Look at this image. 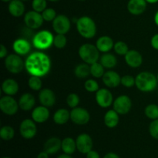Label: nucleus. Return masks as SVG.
Masks as SVG:
<instances>
[{"label":"nucleus","instance_id":"f257e3e1","mask_svg":"<svg viewBox=\"0 0 158 158\" xmlns=\"http://www.w3.org/2000/svg\"><path fill=\"white\" fill-rule=\"evenodd\" d=\"M25 68L31 76L44 77L50 71V58L44 52H32L26 58Z\"/></svg>","mask_w":158,"mask_h":158},{"label":"nucleus","instance_id":"f03ea898","mask_svg":"<svg viewBox=\"0 0 158 158\" xmlns=\"http://www.w3.org/2000/svg\"><path fill=\"white\" fill-rule=\"evenodd\" d=\"M136 86L142 92H151L157 88L158 80L157 77L151 72L140 73L136 77Z\"/></svg>","mask_w":158,"mask_h":158},{"label":"nucleus","instance_id":"7ed1b4c3","mask_svg":"<svg viewBox=\"0 0 158 158\" xmlns=\"http://www.w3.org/2000/svg\"><path fill=\"white\" fill-rule=\"evenodd\" d=\"M77 29L79 34L85 39H92L97 34V26L90 17L82 16L77 21Z\"/></svg>","mask_w":158,"mask_h":158},{"label":"nucleus","instance_id":"20e7f679","mask_svg":"<svg viewBox=\"0 0 158 158\" xmlns=\"http://www.w3.org/2000/svg\"><path fill=\"white\" fill-rule=\"evenodd\" d=\"M79 56L84 63L91 65L97 63L100 58V51L97 47L90 43L82 45L79 49Z\"/></svg>","mask_w":158,"mask_h":158},{"label":"nucleus","instance_id":"39448f33","mask_svg":"<svg viewBox=\"0 0 158 158\" xmlns=\"http://www.w3.org/2000/svg\"><path fill=\"white\" fill-rule=\"evenodd\" d=\"M54 36L49 31L42 30L37 32L32 39V44L36 49L43 50L49 49L53 44Z\"/></svg>","mask_w":158,"mask_h":158},{"label":"nucleus","instance_id":"423d86ee","mask_svg":"<svg viewBox=\"0 0 158 158\" xmlns=\"http://www.w3.org/2000/svg\"><path fill=\"white\" fill-rule=\"evenodd\" d=\"M5 66L9 73L17 74L21 73L25 67V63L18 54H10L6 57Z\"/></svg>","mask_w":158,"mask_h":158},{"label":"nucleus","instance_id":"0eeeda50","mask_svg":"<svg viewBox=\"0 0 158 158\" xmlns=\"http://www.w3.org/2000/svg\"><path fill=\"white\" fill-rule=\"evenodd\" d=\"M19 107V103L12 96L6 95L0 99V110L6 115H14L17 113Z\"/></svg>","mask_w":158,"mask_h":158},{"label":"nucleus","instance_id":"6e6552de","mask_svg":"<svg viewBox=\"0 0 158 158\" xmlns=\"http://www.w3.org/2000/svg\"><path fill=\"white\" fill-rule=\"evenodd\" d=\"M43 19L42 14L35 11H29L25 14L24 23L29 29H36L41 27L43 25Z\"/></svg>","mask_w":158,"mask_h":158},{"label":"nucleus","instance_id":"1a4fd4ad","mask_svg":"<svg viewBox=\"0 0 158 158\" xmlns=\"http://www.w3.org/2000/svg\"><path fill=\"white\" fill-rule=\"evenodd\" d=\"M70 28V20L65 15H58L52 21V29L57 34L66 35Z\"/></svg>","mask_w":158,"mask_h":158},{"label":"nucleus","instance_id":"9d476101","mask_svg":"<svg viewBox=\"0 0 158 158\" xmlns=\"http://www.w3.org/2000/svg\"><path fill=\"white\" fill-rule=\"evenodd\" d=\"M19 132L24 139L29 140V139L33 138L37 134L35 122L30 119H26L23 120L19 127Z\"/></svg>","mask_w":158,"mask_h":158},{"label":"nucleus","instance_id":"9b49d317","mask_svg":"<svg viewBox=\"0 0 158 158\" xmlns=\"http://www.w3.org/2000/svg\"><path fill=\"white\" fill-rule=\"evenodd\" d=\"M114 110L119 114L124 115L130 112L132 106V102L131 98L127 95H121L117 97L113 103Z\"/></svg>","mask_w":158,"mask_h":158},{"label":"nucleus","instance_id":"f8f14e48","mask_svg":"<svg viewBox=\"0 0 158 158\" xmlns=\"http://www.w3.org/2000/svg\"><path fill=\"white\" fill-rule=\"evenodd\" d=\"M77 151L83 154H86L93 150L94 142L93 139L89 134H81L76 139Z\"/></svg>","mask_w":158,"mask_h":158},{"label":"nucleus","instance_id":"ddd939ff","mask_svg":"<svg viewBox=\"0 0 158 158\" xmlns=\"http://www.w3.org/2000/svg\"><path fill=\"white\" fill-rule=\"evenodd\" d=\"M90 115L86 109L83 107H75L70 112V120L75 124L85 125L89 121Z\"/></svg>","mask_w":158,"mask_h":158},{"label":"nucleus","instance_id":"4468645a","mask_svg":"<svg viewBox=\"0 0 158 158\" xmlns=\"http://www.w3.org/2000/svg\"><path fill=\"white\" fill-rule=\"evenodd\" d=\"M96 101L102 108H107L112 105L113 94L110 91L105 88L99 89L96 92Z\"/></svg>","mask_w":158,"mask_h":158},{"label":"nucleus","instance_id":"2eb2a0df","mask_svg":"<svg viewBox=\"0 0 158 158\" xmlns=\"http://www.w3.org/2000/svg\"><path fill=\"white\" fill-rule=\"evenodd\" d=\"M39 100L43 106L50 107L55 104L56 95L52 89L45 88L40 90L39 94Z\"/></svg>","mask_w":158,"mask_h":158},{"label":"nucleus","instance_id":"dca6fc26","mask_svg":"<svg viewBox=\"0 0 158 158\" xmlns=\"http://www.w3.org/2000/svg\"><path fill=\"white\" fill-rule=\"evenodd\" d=\"M125 61L127 64L132 68L140 67L143 63V57L142 55L137 50H129L127 53L124 56Z\"/></svg>","mask_w":158,"mask_h":158},{"label":"nucleus","instance_id":"f3484780","mask_svg":"<svg viewBox=\"0 0 158 158\" xmlns=\"http://www.w3.org/2000/svg\"><path fill=\"white\" fill-rule=\"evenodd\" d=\"M148 2L146 0H129L127 3V10L134 15H141L147 9Z\"/></svg>","mask_w":158,"mask_h":158},{"label":"nucleus","instance_id":"a211bd4d","mask_svg":"<svg viewBox=\"0 0 158 158\" xmlns=\"http://www.w3.org/2000/svg\"><path fill=\"white\" fill-rule=\"evenodd\" d=\"M102 80L103 83L110 88H115L121 83V77L117 72L112 70L105 72Z\"/></svg>","mask_w":158,"mask_h":158},{"label":"nucleus","instance_id":"6ab92c4d","mask_svg":"<svg viewBox=\"0 0 158 158\" xmlns=\"http://www.w3.org/2000/svg\"><path fill=\"white\" fill-rule=\"evenodd\" d=\"M49 117V110L45 106H39L35 107L32 112V119L37 123H43L46 122Z\"/></svg>","mask_w":158,"mask_h":158},{"label":"nucleus","instance_id":"aec40b11","mask_svg":"<svg viewBox=\"0 0 158 158\" xmlns=\"http://www.w3.org/2000/svg\"><path fill=\"white\" fill-rule=\"evenodd\" d=\"M62 149V140L58 137H50L44 143V151L49 155L58 153Z\"/></svg>","mask_w":158,"mask_h":158},{"label":"nucleus","instance_id":"412c9836","mask_svg":"<svg viewBox=\"0 0 158 158\" xmlns=\"http://www.w3.org/2000/svg\"><path fill=\"white\" fill-rule=\"evenodd\" d=\"M12 48L16 54L19 56H25L30 52L31 44L26 40L18 39L13 43Z\"/></svg>","mask_w":158,"mask_h":158},{"label":"nucleus","instance_id":"4be33fe9","mask_svg":"<svg viewBox=\"0 0 158 158\" xmlns=\"http://www.w3.org/2000/svg\"><path fill=\"white\" fill-rule=\"evenodd\" d=\"M8 9L12 16L20 17L25 13L26 7L22 0H12L9 3Z\"/></svg>","mask_w":158,"mask_h":158},{"label":"nucleus","instance_id":"5701e85b","mask_svg":"<svg viewBox=\"0 0 158 158\" xmlns=\"http://www.w3.org/2000/svg\"><path fill=\"white\" fill-rule=\"evenodd\" d=\"M35 103V99L32 94L26 93L20 97L19 100V106L21 110L24 111H29L33 108Z\"/></svg>","mask_w":158,"mask_h":158},{"label":"nucleus","instance_id":"b1692460","mask_svg":"<svg viewBox=\"0 0 158 158\" xmlns=\"http://www.w3.org/2000/svg\"><path fill=\"white\" fill-rule=\"evenodd\" d=\"M96 46L100 52L106 53L114 48V40L108 35H103L97 40V43H96Z\"/></svg>","mask_w":158,"mask_h":158},{"label":"nucleus","instance_id":"393cba45","mask_svg":"<svg viewBox=\"0 0 158 158\" xmlns=\"http://www.w3.org/2000/svg\"><path fill=\"white\" fill-rule=\"evenodd\" d=\"M2 90L6 95L13 96L19 91V84L13 79H6L2 84Z\"/></svg>","mask_w":158,"mask_h":158},{"label":"nucleus","instance_id":"a878e982","mask_svg":"<svg viewBox=\"0 0 158 158\" xmlns=\"http://www.w3.org/2000/svg\"><path fill=\"white\" fill-rule=\"evenodd\" d=\"M119 114L114 110H110L105 114L104 123L107 127L114 128L119 123Z\"/></svg>","mask_w":158,"mask_h":158},{"label":"nucleus","instance_id":"bb28decb","mask_svg":"<svg viewBox=\"0 0 158 158\" xmlns=\"http://www.w3.org/2000/svg\"><path fill=\"white\" fill-rule=\"evenodd\" d=\"M70 119V113L66 109H59L53 115V121L58 125H63Z\"/></svg>","mask_w":158,"mask_h":158},{"label":"nucleus","instance_id":"cd10ccee","mask_svg":"<svg viewBox=\"0 0 158 158\" xmlns=\"http://www.w3.org/2000/svg\"><path fill=\"white\" fill-rule=\"evenodd\" d=\"M77 150V143L73 138L66 137L62 140V151L64 154L72 155Z\"/></svg>","mask_w":158,"mask_h":158},{"label":"nucleus","instance_id":"c85d7f7f","mask_svg":"<svg viewBox=\"0 0 158 158\" xmlns=\"http://www.w3.org/2000/svg\"><path fill=\"white\" fill-rule=\"evenodd\" d=\"M100 63L106 69H112L117 66V60L114 54L106 52L100 57Z\"/></svg>","mask_w":158,"mask_h":158},{"label":"nucleus","instance_id":"c756f323","mask_svg":"<svg viewBox=\"0 0 158 158\" xmlns=\"http://www.w3.org/2000/svg\"><path fill=\"white\" fill-rule=\"evenodd\" d=\"M74 73L79 79H85L90 74V66L87 63H80L75 67Z\"/></svg>","mask_w":158,"mask_h":158},{"label":"nucleus","instance_id":"7c9ffc66","mask_svg":"<svg viewBox=\"0 0 158 158\" xmlns=\"http://www.w3.org/2000/svg\"><path fill=\"white\" fill-rule=\"evenodd\" d=\"M104 69L100 63H94L90 65V74L95 78H101L105 73Z\"/></svg>","mask_w":158,"mask_h":158},{"label":"nucleus","instance_id":"2f4dec72","mask_svg":"<svg viewBox=\"0 0 158 158\" xmlns=\"http://www.w3.org/2000/svg\"><path fill=\"white\" fill-rule=\"evenodd\" d=\"M14 136H15V131L12 127L4 126L0 130V137L3 140L9 141L13 138Z\"/></svg>","mask_w":158,"mask_h":158},{"label":"nucleus","instance_id":"473e14b6","mask_svg":"<svg viewBox=\"0 0 158 158\" xmlns=\"http://www.w3.org/2000/svg\"><path fill=\"white\" fill-rule=\"evenodd\" d=\"M144 114L148 118L151 120H157L158 119V106L156 104H149L145 107Z\"/></svg>","mask_w":158,"mask_h":158},{"label":"nucleus","instance_id":"72a5a7b5","mask_svg":"<svg viewBox=\"0 0 158 158\" xmlns=\"http://www.w3.org/2000/svg\"><path fill=\"white\" fill-rule=\"evenodd\" d=\"M28 86L31 89L34 91L41 90L42 86H43V82L40 77L36 76H32L28 80Z\"/></svg>","mask_w":158,"mask_h":158},{"label":"nucleus","instance_id":"f704fd0d","mask_svg":"<svg viewBox=\"0 0 158 158\" xmlns=\"http://www.w3.org/2000/svg\"><path fill=\"white\" fill-rule=\"evenodd\" d=\"M114 51L119 56H125L129 51V48L126 43L123 41H118L114 44Z\"/></svg>","mask_w":158,"mask_h":158},{"label":"nucleus","instance_id":"c9c22d12","mask_svg":"<svg viewBox=\"0 0 158 158\" xmlns=\"http://www.w3.org/2000/svg\"><path fill=\"white\" fill-rule=\"evenodd\" d=\"M67 43V39L64 34H56V36H54L53 44L57 49H63L66 46Z\"/></svg>","mask_w":158,"mask_h":158},{"label":"nucleus","instance_id":"e433bc0d","mask_svg":"<svg viewBox=\"0 0 158 158\" xmlns=\"http://www.w3.org/2000/svg\"><path fill=\"white\" fill-rule=\"evenodd\" d=\"M47 6V0H32V10L42 13Z\"/></svg>","mask_w":158,"mask_h":158},{"label":"nucleus","instance_id":"4c0bfd02","mask_svg":"<svg viewBox=\"0 0 158 158\" xmlns=\"http://www.w3.org/2000/svg\"><path fill=\"white\" fill-rule=\"evenodd\" d=\"M41 14L44 21L46 22H52L57 16L56 10L52 8H46Z\"/></svg>","mask_w":158,"mask_h":158},{"label":"nucleus","instance_id":"58836bf2","mask_svg":"<svg viewBox=\"0 0 158 158\" xmlns=\"http://www.w3.org/2000/svg\"><path fill=\"white\" fill-rule=\"evenodd\" d=\"M66 103L70 108L77 107L80 103V97L77 94H70L66 97Z\"/></svg>","mask_w":158,"mask_h":158},{"label":"nucleus","instance_id":"ea45409f","mask_svg":"<svg viewBox=\"0 0 158 158\" xmlns=\"http://www.w3.org/2000/svg\"><path fill=\"white\" fill-rule=\"evenodd\" d=\"M84 88L86 91L89 93L97 92L99 89V84L96 80L89 79L87 80L84 83Z\"/></svg>","mask_w":158,"mask_h":158},{"label":"nucleus","instance_id":"a19ab883","mask_svg":"<svg viewBox=\"0 0 158 158\" xmlns=\"http://www.w3.org/2000/svg\"><path fill=\"white\" fill-rule=\"evenodd\" d=\"M121 84L125 87H133L136 84V79L131 75H125L121 77Z\"/></svg>","mask_w":158,"mask_h":158},{"label":"nucleus","instance_id":"79ce46f5","mask_svg":"<svg viewBox=\"0 0 158 158\" xmlns=\"http://www.w3.org/2000/svg\"><path fill=\"white\" fill-rule=\"evenodd\" d=\"M149 133L151 137L158 140V119L153 120L149 126Z\"/></svg>","mask_w":158,"mask_h":158},{"label":"nucleus","instance_id":"37998d69","mask_svg":"<svg viewBox=\"0 0 158 158\" xmlns=\"http://www.w3.org/2000/svg\"><path fill=\"white\" fill-rule=\"evenodd\" d=\"M151 46H152L154 49L158 50V33L155 34V35L151 38Z\"/></svg>","mask_w":158,"mask_h":158},{"label":"nucleus","instance_id":"c03bdc74","mask_svg":"<svg viewBox=\"0 0 158 158\" xmlns=\"http://www.w3.org/2000/svg\"><path fill=\"white\" fill-rule=\"evenodd\" d=\"M86 155V158H100L99 153L97 152V151H94V150H92V151H90L89 152H88Z\"/></svg>","mask_w":158,"mask_h":158},{"label":"nucleus","instance_id":"a18cd8bd","mask_svg":"<svg viewBox=\"0 0 158 158\" xmlns=\"http://www.w3.org/2000/svg\"><path fill=\"white\" fill-rule=\"evenodd\" d=\"M7 49H6V46L4 45H1L0 46V58L3 59L5 57L7 56Z\"/></svg>","mask_w":158,"mask_h":158},{"label":"nucleus","instance_id":"49530a36","mask_svg":"<svg viewBox=\"0 0 158 158\" xmlns=\"http://www.w3.org/2000/svg\"><path fill=\"white\" fill-rule=\"evenodd\" d=\"M103 158H120L119 155H117V154L114 152H110L107 153L106 154H105V156Z\"/></svg>","mask_w":158,"mask_h":158},{"label":"nucleus","instance_id":"de8ad7c7","mask_svg":"<svg viewBox=\"0 0 158 158\" xmlns=\"http://www.w3.org/2000/svg\"><path fill=\"white\" fill-rule=\"evenodd\" d=\"M49 154L46 151H43L37 155V158H49Z\"/></svg>","mask_w":158,"mask_h":158},{"label":"nucleus","instance_id":"09e8293b","mask_svg":"<svg viewBox=\"0 0 158 158\" xmlns=\"http://www.w3.org/2000/svg\"><path fill=\"white\" fill-rule=\"evenodd\" d=\"M56 158H73V157H71V155H69V154H60V155H59Z\"/></svg>","mask_w":158,"mask_h":158},{"label":"nucleus","instance_id":"8fccbe9b","mask_svg":"<svg viewBox=\"0 0 158 158\" xmlns=\"http://www.w3.org/2000/svg\"><path fill=\"white\" fill-rule=\"evenodd\" d=\"M154 23H155V24L158 26V11L157 12H156L155 15H154Z\"/></svg>","mask_w":158,"mask_h":158},{"label":"nucleus","instance_id":"3c124183","mask_svg":"<svg viewBox=\"0 0 158 158\" xmlns=\"http://www.w3.org/2000/svg\"><path fill=\"white\" fill-rule=\"evenodd\" d=\"M146 2L149 4H155L158 2V0H146Z\"/></svg>","mask_w":158,"mask_h":158},{"label":"nucleus","instance_id":"603ef678","mask_svg":"<svg viewBox=\"0 0 158 158\" xmlns=\"http://www.w3.org/2000/svg\"><path fill=\"white\" fill-rule=\"evenodd\" d=\"M2 2H10L12 0H1Z\"/></svg>","mask_w":158,"mask_h":158},{"label":"nucleus","instance_id":"864d4df0","mask_svg":"<svg viewBox=\"0 0 158 158\" xmlns=\"http://www.w3.org/2000/svg\"><path fill=\"white\" fill-rule=\"evenodd\" d=\"M47 1L52 2H58V1H60V0H47Z\"/></svg>","mask_w":158,"mask_h":158},{"label":"nucleus","instance_id":"5fc2aeb1","mask_svg":"<svg viewBox=\"0 0 158 158\" xmlns=\"http://www.w3.org/2000/svg\"><path fill=\"white\" fill-rule=\"evenodd\" d=\"M2 158H11V157H2Z\"/></svg>","mask_w":158,"mask_h":158},{"label":"nucleus","instance_id":"6e6d98bb","mask_svg":"<svg viewBox=\"0 0 158 158\" xmlns=\"http://www.w3.org/2000/svg\"><path fill=\"white\" fill-rule=\"evenodd\" d=\"M22 1H23V2H24V1H29V0H22Z\"/></svg>","mask_w":158,"mask_h":158},{"label":"nucleus","instance_id":"4d7b16f0","mask_svg":"<svg viewBox=\"0 0 158 158\" xmlns=\"http://www.w3.org/2000/svg\"><path fill=\"white\" fill-rule=\"evenodd\" d=\"M78 1H85V0H78Z\"/></svg>","mask_w":158,"mask_h":158},{"label":"nucleus","instance_id":"13d9d810","mask_svg":"<svg viewBox=\"0 0 158 158\" xmlns=\"http://www.w3.org/2000/svg\"><path fill=\"white\" fill-rule=\"evenodd\" d=\"M157 80H158V74H157Z\"/></svg>","mask_w":158,"mask_h":158}]
</instances>
